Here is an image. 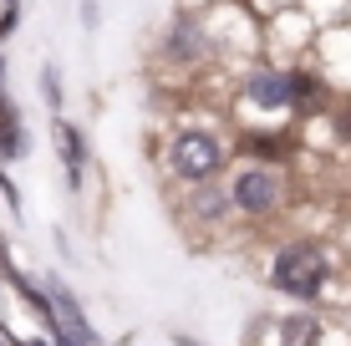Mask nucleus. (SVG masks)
Wrapping results in <instances>:
<instances>
[{"mask_svg":"<svg viewBox=\"0 0 351 346\" xmlns=\"http://www.w3.org/2000/svg\"><path fill=\"white\" fill-rule=\"evenodd\" d=\"M260 280L270 285L275 295H285V301L295 306H316L336 291V280H341V265H336V249L316 240V234H290V240H280L265 255V270Z\"/></svg>","mask_w":351,"mask_h":346,"instance_id":"f257e3e1","label":"nucleus"},{"mask_svg":"<svg viewBox=\"0 0 351 346\" xmlns=\"http://www.w3.org/2000/svg\"><path fill=\"white\" fill-rule=\"evenodd\" d=\"M229 143L204 123H184L173 127V138L163 143V169L178 188H193V184H209V178H224L229 173Z\"/></svg>","mask_w":351,"mask_h":346,"instance_id":"f03ea898","label":"nucleus"},{"mask_svg":"<svg viewBox=\"0 0 351 346\" xmlns=\"http://www.w3.org/2000/svg\"><path fill=\"white\" fill-rule=\"evenodd\" d=\"M224 188L234 199V219L245 224H270L290 209V173L280 163H239Z\"/></svg>","mask_w":351,"mask_h":346,"instance_id":"7ed1b4c3","label":"nucleus"},{"mask_svg":"<svg viewBox=\"0 0 351 346\" xmlns=\"http://www.w3.org/2000/svg\"><path fill=\"white\" fill-rule=\"evenodd\" d=\"M214 31L204 16H193V10H184V16H173L158 36V62L168 71H178V77H193V71H204L214 62Z\"/></svg>","mask_w":351,"mask_h":346,"instance_id":"20e7f679","label":"nucleus"},{"mask_svg":"<svg viewBox=\"0 0 351 346\" xmlns=\"http://www.w3.org/2000/svg\"><path fill=\"white\" fill-rule=\"evenodd\" d=\"M178 219L199 234H224L234 224V199H229L224 178H209V184L178 188Z\"/></svg>","mask_w":351,"mask_h":346,"instance_id":"39448f33","label":"nucleus"},{"mask_svg":"<svg viewBox=\"0 0 351 346\" xmlns=\"http://www.w3.org/2000/svg\"><path fill=\"white\" fill-rule=\"evenodd\" d=\"M239 97L245 107H255V112L275 117V112H290V66H245V77H239Z\"/></svg>","mask_w":351,"mask_h":346,"instance_id":"423d86ee","label":"nucleus"},{"mask_svg":"<svg viewBox=\"0 0 351 346\" xmlns=\"http://www.w3.org/2000/svg\"><path fill=\"white\" fill-rule=\"evenodd\" d=\"M41 291H46V301H51V311H56V326H62L71 341H82V346H102V336H97V326L87 321V311H82V301L71 295V285H66L62 275H41Z\"/></svg>","mask_w":351,"mask_h":346,"instance_id":"0eeeda50","label":"nucleus"},{"mask_svg":"<svg viewBox=\"0 0 351 346\" xmlns=\"http://www.w3.org/2000/svg\"><path fill=\"white\" fill-rule=\"evenodd\" d=\"M270 331H275V346H326V336H331V321H326L316 306H295V311L275 316Z\"/></svg>","mask_w":351,"mask_h":346,"instance_id":"6e6552de","label":"nucleus"},{"mask_svg":"<svg viewBox=\"0 0 351 346\" xmlns=\"http://www.w3.org/2000/svg\"><path fill=\"white\" fill-rule=\"evenodd\" d=\"M51 138H56V153H62V173H66V188L77 194L87 184V163H92V148H87V133H82L71 117H51Z\"/></svg>","mask_w":351,"mask_h":346,"instance_id":"1a4fd4ad","label":"nucleus"},{"mask_svg":"<svg viewBox=\"0 0 351 346\" xmlns=\"http://www.w3.org/2000/svg\"><path fill=\"white\" fill-rule=\"evenodd\" d=\"M234 158H245V163H290V138L285 133H275V127H239V138H234Z\"/></svg>","mask_w":351,"mask_h":346,"instance_id":"9d476101","label":"nucleus"},{"mask_svg":"<svg viewBox=\"0 0 351 346\" xmlns=\"http://www.w3.org/2000/svg\"><path fill=\"white\" fill-rule=\"evenodd\" d=\"M26 153H31L26 117H21L16 102H10V92H0V169H5V163H21Z\"/></svg>","mask_w":351,"mask_h":346,"instance_id":"9b49d317","label":"nucleus"},{"mask_svg":"<svg viewBox=\"0 0 351 346\" xmlns=\"http://www.w3.org/2000/svg\"><path fill=\"white\" fill-rule=\"evenodd\" d=\"M326 77L321 71H311V66H290V112H300V117H311V112H326Z\"/></svg>","mask_w":351,"mask_h":346,"instance_id":"f8f14e48","label":"nucleus"},{"mask_svg":"<svg viewBox=\"0 0 351 346\" xmlns=\"http://www.w3.org/2000/svg\"><path fill=\"white\" fill-rule=\"evenodd\" d=\"M41 97H46V107H51V117H62V107H66V92H62V71H56L51 62L41 66Z\"/></svg>","mask_w":351,"mask_h":346,"instance_id":"ddd939ff","label":"nucleus"},{"mask_svg":"<svg viewBox=\"0 0 351 346\" xmlns=\"http://www.w3.org/2000/svg\"><path fill=\"white\" fill-rule=\"evenodd\" d=\"M0 199H5V209L21 219V188H16V178H10L5 169H0Z\"/></svg>","mask_w":351,"mask_h":346,"instance_id":"4468645a","label":"nucleus"},{"mask_svg":"<svg viewBox=\"0 0 351 346\" xmlns=\"http://www.w3.org/2000/svg\"><path fill=\"white\" fill-rule=\"evenodd\" d=\"M21 26V5H0V41H10Z\"/></svg>","mask_w":351,"mask_h":346,"instance_id":"2eb2a0df","label":"nucleus"},{"mask_svg":"<svg viewBox=\"0 0 351 346\" xmlns=\"http://www.w3.org/2000/svg\"><path fill=\"white\" fill-rule=\"evenodd\" d=\"M331 127H336V138H341V143H351V102L331 112Z\"/></svg>","mask_w":351,"mask_h":346,"instance_id":"dca6fc26","label":"nucleus"},{"mask_svg":"<svg viewBox=\"0 0 351 346\" xmlns=\"http://www.w3.org/2000/svg\"><path fill=\"white\" fill-rule=\"evenodd\" d=\"M82 26H87V31L102 26V0H82Z\"/></svg>","mask_w":351,"mask_h":346,"instance_id":"f3484780","label":"nucleus"},{"mask_svg":"<svg viewBox=\"0 0 351 346\" xmlns=\"http://www.w3.org/2000/svg\"><path fill=\"white\" fill-rule=\"evenodd\" d=\"M173 346H209V341H199V336H189V331H173V336H168Z\"/></svg>","mask_w":351,"mask_h":346,"instance_id":"a211bd4d","label":"nucleus"},{"mask_svg":"<svg viewBox=\"0 0 351 346\" xmlns=\"http://www.w3.org/2000/svg\"><path fill=\"white\" fill-rule=\"evenodd\" d=\"M46 341H51V346H82V341H71L66 331H56V336H46Z\"/></svg>","mask_w":351,"mask_h":346,"instance_id":"6ab92c4d","label":"nucleus"},{"mask_svg":"<svg viewBox=\"0 0 351 346\" xmlns=\"http://www.w3.org/2000/svg\"><path fill=\"white\" fill-rule=\"evenodd\" d=\"M0 92H5V56H0Z\"/></svg>","mask_w":351,"mask_h":346,"instance_id":"aec40b11","label":"nucleus"},{"mask_svg":"<svg viewBox=\"0 0 351 346\" xmlns=\"http://www.w3.org/2000/svg\"><path fill=\"white\" fill-rule=\"evenodd\" d=\"M0 5H21V0H0Z\"/></svg>","mask_w":351,"mask_h":346,"instance_id":"412c9836","label":"nucleus"}]
</instances>
